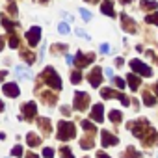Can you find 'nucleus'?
<instances>
[{"label": "nucleus", "mask_w": 158, "mask_h": 158, "mask_svg": "<svg viewBox=\"0 0 158 158\" xmlns=\"http://www.w3.org/2000/svg\"><path fill=\"white\" fill-rule=\"evenodd\" d=\"M88 104H89V95H88V93H84V91H76V93H74V102H73L74 110L84 112V110L88 108Z\"/></svg>", "instance_id": "obj_4"}, {"label": "nucleus", "mask_w": 158, "mask_h": 158, "mask_svg": "<svg viewBox=\"0 0 158 158\" xmlns=\"http://www.w3.org/2000/svg\"><path fill=\"white\" fill-rule=\"evenodd\" d=\"M80 147H82V149H91V147H93V139H91V138H84V139L80 141Z\"/></svg>", "instance_id": "obj_27"}, {"label": "nucleus", "mask_w": 158, "mask_h": 158, "mask_svg": "<svg viewBox=\"0 0 158 158\" xmlns=\"http://www.w3.org/2000/svg\"><path fill=\"white\" fill-rule=\"evenodd\" d=\"M82 128H84L86 132H89V134H95V125L89 123V121H82Z\"/></svg>", "instance_id": "obj_24"}, {"label": "nucleus", "mask_w": 158, "mask_h": 158, "mask_svg": "<svg viewBox=\"0 0 158 158\" xmlns=\"http://www.w3.org/2000/svg\"><path fill=\"white\" fill-rule=\"evenodd\" d=\"M76 35H80V37H84V39H91V37H89V35H88V34H86L84 30H80V28L76 30Z\"/></svg>", "instance_id": "obj_37"}, {"label": "nucleus", "mask_w": 158, "mask_h": 158, "mask_svg": "<svg viewBox=\"0 0 158 158\" xmlns=\"http://www.w3.org/2000/svg\"><path fill=\"white\" fill-rule=\"evenodd\" d=\"M80 80H82V73H80V71H74V73L71 74V82H73V84H78Z\"/></svg>", "instance_id": "obj_26"}, {"label": "nucleus", "mask_w": 158, "mask_h": 158, "mask_svg": "<svg viewBox=\"0 0 158 158\" xmlns=\"http://www.w3.org/2000/svg\"><path fill=\"white\" fill-rule=\"evenodd\" d=\"M4 48V37H0V50Z\"/></svg>", "instance_id": "obj_45"}, {"label": "nucleus", "mask_w": 158, "mask_h": 158, "mask_svg": "<svg viewBox=\"0 0 158 158\" xmlns=\"http://www.w3.org/2000/svg\"><path fill=\"white\" fill-rule=\"evenodd\" d=\"M4 110V104H2V101H0V112H2Z\"/></svg>", "instance_id": "obj_49"}, {"label": "nucleus", "mask_w": 158, "mask_h": 158, "mask_svg": "<svg viewBox=\"0 0 158 158\" xmlns=\"http://www.w3.org/2000/svg\"><path fill=\"white\" fill-rule=\"evenodd\" d=\"M74 134H76V128H74L73 123H69V121H60L58 123V139L60 141H67V139L74 138Z\"/></svg>", "instance_id": "obj_1"}, {"label": "nucleus", "mask_w": 158, "mask_h": 158, "mask_svg": "<svg viewBox=\"0 0 158 158\" xmlns=\"http://www.w3.org/2000/svg\"><path fill=\"white\" fill-rule=\"evenodd\" d=\"M125 158H141V154L138 151H134V147H128L125 152Z\"/></svg>", "instance_id": "obj_23"}, {"label": "nucleus", "mask_w": 158, "mask_h": 158, "mask_svg": "<svg viewBox=\"0 0 158 158\" xmlns=\"http://www.w3.org/2000/svg\"><path fill=\"white\" fill-rule=\"evenodd\" d=\"M37 123L43 127V130H45V132H50V121H48V119L41 117V119H37Z\"/></svg>", "instance_id": "obj_25"}, {"label": "nucleus", "mask_w": 158, "mask_h": 158, "mask_svg": "<svg viewBox=\"0 0 158 158\" xmlns=\"http://www.w3.org/2000/svg\"><path fill=\"white\" fill-rule=\"evenodd\" d=\"M101 11L104 15H108V17H115V11H114V6H112L110 0H104V4L101 6Z\"/></svg>", "instance_id": "obj_16"}, {"label": "nucleus", "mask_w": 158, "mask_h": 158, "mask_svg": "<svg viewBox=\"0 0 158 158\" xmlns=\"http://www.w3.org/2000/svg\"><path fill=\"white\" fill-rule=\"evenodd\" d=\"M130 67H132L134 73H138V74H143V76H151V74H152V69H151L149 65H145L141 60H132V61H130Z\"/></svg>", "instance_id": "obj_5"}, {"label": "nucleus", "mask_w": 158, "mask_h": 158, "mask_svg": "<svg viewBox=\"0 0 158 158\" xmlns=\"http://www.w3.org/2000/svg\"><path fill=\"white\" fill-rule=\"evenodd\" d=\"M61 156H63V158H73L71 149H69V147H61Z\"/></svg>", "instance_id": "obj_33"}, {"label": "nucleus", "mask_w": 158, "mask_h": 158, "mask_svg": "<svg viewBox=\"0 0 158 158\" xmlns=\"http://www.w3.org/2000/svg\"><path fill=\"white\" fill-rule=\"evenodd\" d=\"M86 2H89V4H97L99 0H86Z\"/></svg>", "instance_id": "obj_47"}, {"label": "nucleus", "mask_w": 158, "mask_h": 158, "mask_svg": "<svg viewBox=\"0 0 158 158\" xmlns=\"http://www.w3.org/2000/svg\"><path fill=\"white\" fill-rule=\"evenodd\" d=\"M11 154H13V156H23V147H21V145H17V147H13V151H11Z\"/></svg>", "instance_id": "obj_35"}, {"label": "nucleus", "mask_w": 158, "mask_h": 158, "mask_svg": "<svg viewBox=\"0 0 158 158\" xmlns=\"http://www.w3.org/2000/svg\"><path fill=\"white\" fill-rule=\"evenodd\" d=\"M26 141H28V145H30V147H37V145L41 143V138H39L35 132H30V134L26 136Z\"/></svg>", "instance_id": "obj_17"}, {"label": "nucleus", "mask_w": 158, "mask_h": 158, "mask_svg": "<svg viewBox=\"0 0 158 158\" xmlns=\"http://www.w3.org/2000/svg\"><path fill=\"white\" fill-rule=\"evenodd\" d=\"M10 47H11V48H17V47H19V39H17V37H11V39H10Z\"/></svg>", "instance_id": "obj_36"}, {"label": "nucleus", "mask_w": 158, "mask_h": 158, "mask_svg": "<svg viewBox=\"0 0 158 158\" xmlns=\"http://www.w3.org/2000/svg\"><path fill=\"white\" fill-rule=\"evenodd\" d=\"M2 24H4V28H6V30H10V32H11V30L15 28V23L8 21V17H2Z\"/></svg>", "instance_id": "obj_28"}, {"label": "nucleus", "mask_w": 158, "mask_h": 158, "mask_svg": "<svg viewBox=\"0 0 158 158\" xmlns=\"http://www.w3.org/2000/svg\"><path fill=\"white\" fill-rule=\"evenodd\" d=\"M102 112H104L102 104H95V106L91 108V114H89V115H91V119H93V121L102 123V121H104V114H102Z\"/></svg>", "instance_id": "obj_10"}, {"label": "nucleus", "mask_w": 158, "mask_h": 158, "mask_svg": "<svg viewBox=\"0 0 158 158\" xmlns=\"http://www.w3.org/2000/svg\"><path fill=\"white\" fill-rule=\"evenodd\" d=\"M93 60H95V56H93V54H82V52H78V54H76V58H74V65H76L78 69H84V67H86V65H89Z\"/></svg>", "instance_id": "obj_6"}, {"label": "nucleus", "mask_w": 158, "mask_h": 158, "mask_svg": "<svg viewBox=\"0 0 158 158\" xmlns=\"http://www.w3.org/2000/svg\"><path fill=\"white\" fill-rule=\"evenodd\" d=\"M39 37H41V28H39V26H34V28H30V30L26 32V39H28V43H30L32 47H35V45L39 43Z\"/></svg>", "instance_id": "obj_8"}, {"label": "nucleus", "mask_w": 158, "mask_h": 158, "mask_svg": "<svg viewBox=\"0 0 158 158\" xmlns=\"http://www.w3.org/2000/svg\"><path fill=\"white\" fill-rule=\"evenodd\" d=\"M123 63H125V61H123V58H117V60H115V65H119V67H121Z\"/></svg>", "instance_id": "obj_42"}, {"label": "nucleus", "mask_w": 158, "mask_h": 158, "mask_svg": "<svg viewBox=\"0 0 158 158\" xmlns=\"http://www.w3.org/2000/svg\"><path fill=\"white\" fill-rule=\"evenodd\" d=\"M4 93L8 95V97H19V93H21V89H19V86L17 84H13V82H10V84H4Z\"/></svg>", "instance_id": "obj_12"}, {"label": "nucleus", "mask_w": 158, "mask_h": 158, "mask_svg": "<svg viewBox=\"0 0 158 158\" xmlns=\"http://www.w3.org/2000/svg\"><path fill=\"white\" fill-rule=\"evenodd\" d=\"M143 104H145V106H154V104H156V99H154L149 91H145V93H143Z\"/></svg>", "instance_id": "obj_19"}, {"label": "nucleus", "mask_w": 158, "mask_h": 158, "mask_svg": "<svg viewBox=\"0 0 158 158\" xmlns=\"http://www.w3.org/2000/svg\"><path fill=\"white\" fill-rule=\"evenodd\" d=\"M106 74H108V76L112 78V76H114V71H112V69H106Z\"/></svg>", "instance_id": "obj_44"}, {"label": "nucleus", "mask_w": 158, "mask_h": 158, "mask_svg": "<svg viewBox=\"0 0 158 158\" xmlns=\"http://www.w3.org/2000/svg\"><path fill=\"white\" fill-rule=\"evenodd\" d=\"M145 21H147L149 24H158V11H156V13H152V15H147V17H145Z\"/></svg>", "instance_id": "obj_29"}, {"label": "nucleus", "mask_w": 158, "mask_h": 158, "mask_svg": "<svg viewBox=\"0 0 158 158\" xmlns=\"http://www.w3.org/2000/svg\"><path fill=\"white\" fill-rule=\"evenodd\" d=\"M119 2H121V4H130L132 0H119Z\"/></svg>", "instance_id": "obj_46"}, {"label": "nucleus", "mask_w": 158, "mask_h": 158, "mask_svg": "<svg viewBox=\"0 0 158 158\" xmlns=\"http://www.w3.org/2000/svg\"><path fill=\"white\" fill-rule=\"evenodd\" d=\"M23 112L26 114V117H34V115L37 114V104H35V102H26V104L23 106Z\"/></svg>", "instance_id": "obj_15"}, {"label": "nucleus", "mask_w": 158, "mask_h": 158, "mask_svg": "<svg viewBox=\"0 0 158 158\" xmlns=\"http://www.w3.org/2000/svg\"><path fill=\"white\" fill-rule=\"evenodd\" d=\"M119 99H121V102H123L125 106H128V104H130V101H128V97H127V95H119Z\"/></svg>", "instance_id": "obj_39"}, {"label": "nucleus", "mask_w": 158, "mask_h": 158, "mask_svg": "<svg viewBox=\"0 0 158 158\" xmlns=\"http://www.w3.org/2000/svg\"><path fill=\"white\" fill-rule=\"evenodd\" d=\"M121 21H123V30H125V32H130V34L136 32V23H134L128 15L123 13V15H121Z\"/></svg>", "instance_id": "obj_11"}, {"label": "nucleus", "mask_w": 158, "mask_h": 158, "mask_svg": "<svg viewBox=\"0 0 158 158\" xmlns=\"http://www.w3.org/2000/svg\"><path fill=\"white\" fill-rule=\"evenodd\" d=\"M112 82H114V86L115 88H119V89H125V80H123V78H119V76H112Z\"/></svg>", "instance_id": "obj_22"}, {"label": "nucleus", "mask_w": 158, "mask_h": 158, "mask_svg": "<svg viewBox=\"0 0 158 158\" xmlns=\"http://www.w3.org/2000/svg\"><path fill=\"white\" fill-rule=\"evenodd\" d=\"M43 156H45V158H52V156H54V149L45 147V149H43Z\"/></svg>", "instance_id": "obj_32"}, {"label": "nucleus", "mask_w": 158, "mask_h": 158, "mask_svg": "<svg viewBox=\"0 0 158 158\" xmlns=\"http://www.w3.org/2000/svg\"><path fill=\"white\" fill-rule=\"evenodd\" d=\"M41 2H47V0H41Z\"/></svg>", "instance_id": "obj_51"}, {"label": "nucleus", "mask_w": 158, "mask_h": 158, "mask_svg": "<svg viewBox=\"0 0 158 158\" xmlns=\"http://www.w3.org/2000/svg\"><path fill=\"white\" fill-rule=\"evenodd\" d=\"M21 56H23L28 63H34V61H35V58L32 56V52H26V50H24V52H21Z\"/></svg>", "instance_id": "obj_30"}, {"label": "nucleus", "mask_w": 158, "mask_h": 158, "mask_svg": "<svg viewBox=\"0 0 158 158\" xmlns=\"http://www.w3.org/2000/svg\"><path fill=\"white\" fill-rule=\"evenodd\" d=\"M97 158H110V156H108L106 152H102V151H101V152H97Z\"/></svg>", "instance_id": "obj_41"}, {"label": "nucleus", "mask_w": 158, "mask_h": 158, "mask_svg": "<svg viewBox=\"0 0 158 158\" xmlns=\"http://www.w3.org/2000/svg\"><path fill=\"white\" fill-rule=\"evenodd\" d=\"M128 128L132 130V134L136 136V138H141L143 139V136L151 130V127H149V123L145 121V119H139V121H132V123H128Z\"/></svg>", "instance_id": "obj_3"}, {"label": "nucleus", "mask_w": 158, "mask_h": 158, "mask_svg": "<svg viewBox=\"0 0 158 158\" xmlns=\"http://www.w3.org/2000/svg\"><path fill=\"white\" fill-rule=\"evenodd\" d=\"M58 32H60V34H69V26H67V23H60V24H58Z\"/></svg>", "instance_id": "obj_31"}, {"label": "nucleus", "mask_w": 158, "mask_h": 158, "mask_svg": "<svg viewBox=\"0 0 158 158\" xmlns=\"http://www.w3.org/2000/svg\"><path fill=\"white\" fill-rule=\"evenodd\" d=\"M108 117H110V121H112V123H119V121L123 119V114H121V112H117V110H112Z\"/></svg>", "instance_id": "obj_21"}, {"label": "nucleus", "mask_w": 158, "mask_h": 158, "mask_svg": "<svg viewBox=\"0 0 158 158\" xmlns=\"http://www.w3.org/2000/svg\"><path fill=\"white\" fill-rule=\"evenodd\" d=\"M141 8L143 10H156L158 2H152V0H141Z\"/></svg>", "instance_id": "obj_20"}, {"label": "nucleus", "mask_w": 158, "mask_h": 158, "mask_svg": "<svg viewBox=\"0 0 158 158\" xmlns=\"http://www.w3.org/2000/svg\"><path fill=\"white\" fill-rule=\"evenodd\" d=\"M15 73H17L21 78H26V80H32V76H34L32 71H30L28 67H24V65H17V67H15Z\"/></svg>", "instance_id": "obj_13"}, {"label": "nucleus", "mask_w": 158, "mask_h": 158, "mask_svg": "<svg viewBox=\"0 0 158 158\" xmlns=\"http://www.w3.org/2000/svg\"><path fill=\"white\" fill-rule=\"evenodd\" d=\"M154 93H156V95H158V84H156V86H154Z\"/></svg>", "instance_id": "obj_50"}, {"label": "nucleus", "mask_w": 158, "mask_h": 158, "mask_svg": "<svg viewBox=\"0 0 158 158\" xmlns=\"http://www.w3.org/2000/svg\"><path fill=\"white\" fill-rule=\"evenodd\" d=\"M41 78L45 80V84H48L50 88H54V89H61V78L58 76V73H56L52 67H47V69L43 71Z\"/></svg>", "instance_id": "obj_2"}, {"label": "nucleus", "mask_w": 158, "mask_h": 158, "mask_svg": "<svg viewBox=\"0 0 158 158\" xmlns=\"http://www.w3.org/2000/svg\"><path fill=\"white\" fill-rule=\"evenodd\" d=\"M6 74H8V71H0V80H2V78H4Z\"/></svg>", "instance_id": "obj_43"}, {"label": "nucleus", "mask_w": 158, "mask_h": 158, "mask_svg": "<svg viewBox=\"0 0 158 158\" xmlns=\"http://www.w3.org/2000/svg\"><path fill=\"white\" fill-rule=\"evenodd\" d=\"M61 114L63 115H71V108L69 106H61Z\"/></svg>", "instance_id": "obj_40"}, {"label": "nucleus", "mask_w": 158, "mask_h": 158, "mask_svg": "<svg viewBox=\"0 0 158 158\" xmlns=\"http://www.w3.org/2000/svg\"><path fill=\"white\" fill-rule=\"evenodd\" d=\"M101 95H102L104 99H119V93H117V91H114V89H110V88L101 89Z\"/></svg>", "instance_id": "obj_18"}, {"label": "nucleus", "mask_w": 158, "mask_h": 158, "mask_svg": "<svg viewBox=\"0 0 158 158\" xmlns=\"http://www.w3.org/2000/svg\"><path fill=\"white\" fill-rule=\"evenodd\" d=\"M80 15H82L84 21H91V13H89L88 10H80Z\"/></svg>", "instance_id": "obj_34"}, {"label": "nucleus", "mask_w": 158, "mask_h": 158, "mask_svg": "<svg viewBox=\"0 0 158 158\" xmlns=\"http://www.w3.org/2000/svg\"><path fill=\"white\" fill-rule=\"evenodd\" d=\"M26 158H37V156H35V154H32V152H30V154H28V156H26Z\"/></svg>", "instance_id": "obj_48"}, {"label": "nucleus", "mask_w": 158, "mask_h": 158, "mask_svg": "<svg viewBox=\"0 0 158 158\" xmlns=\"http://www.w3.org/2000/svg\"><path fill=\"white\" fill-rule=\"evenodd\" d=\"M88 80H89V84H91L93 88H99L101 82H102V69H101V67L91 69V73L88 74Z\"/></svg>", "instance_id": "obj_7"}, {"label": "nucleus", "mask_w": 158, "mask_h": 158, "mask_svg": "<svg viewBox=\"0 0 158 158\" xmlns=\"http://www.w3.org/2000/svg\"><path fill=\"white\" fill-rule=\"evenodd\" d=\"M127 82H128V86H130L132 91H136V89L139 88V84H141V82H139V76H136L134 73H130V74L127 76Z\"/></svg>", "instance_id": "obj_14"}, {"label": "nucleus", "mask_w": 158, "mask_h": 158, "mask_svg": "<svg viewBox=\"0 0 158 158\" xmlns=\"http://www.w3.org/2000/svg\"><path fill=\"white\" fill-rule=\"evenodd\" d=\"M101 52H102V54H108V52H110V47H108L106 43H102V45H101Z\"/></svg>", "instance_id": "obj_38"}, {"label": "nucleus", "mask_w": 158, "mask_h": 158, "mask_svg": "<svg viewBox=\"0 0 158 158\" xmlns=\"http://www.w3.org/2000/svg\"><path fill=\"white\" fill-rule=\"evenodd\" d=\"M101 139H102V145H104V147H112V145L119 143V139H117L114 134H110L108 130H102V132H101Z\"/></svg>", "instance_id": "obj_9"}]
</instances>
